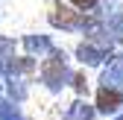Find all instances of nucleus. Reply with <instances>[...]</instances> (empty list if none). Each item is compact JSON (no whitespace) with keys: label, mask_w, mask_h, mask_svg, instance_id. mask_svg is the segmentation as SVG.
<instances>
[{"label":"nucleus","mask_w":123,"mask_h":120,"mask_svg":"<svg viewBox=\"0 0 123 120\" xmlns=\"http://www.w3.org/2000/svg\"><path fill=\"white\" fill-rule=\"evenodd\" d=\"M38 73H41L44 88H47V91H53V94H59L62 88L73 79V73H70V67H68V53L59 50V47H53V50L47 53V59L41 62Z\"/></svg>","instance_id":"nucleus-1"},{"label":"nucleus","mask_w":123,"mask_h":120,"mask_svg":"<svg viewBox=\"0 0 123 120\" xmlns=\"http://www.w3.org/2000/svg\"><path fill=\"white\" fill-rule=\"evenodd\" d=\"M47 21H50L56 29H62V32H82L85 12H79V9L70 6V3H53Z\"/></svg>","instance_id":"nucleus-2"},{"label":"nucleus","mask_w":123,"mask_h":120,"mask_svg":"<svg viewBox=\"0 0 123 120\" xmlns=\"http://www.w3.org/2000/svg\"><path fill=\"white\" fill-rule=\"evenodd\" d=\"M76 59H79L82 65L94 67V65H103L105 59H114V53H111V47H103V44L88 41V38H85L79 47H76Z\"/></svg>","instance_id":"nucleus-3"},{"label":"nucleus","mask_w":123,"mask_h":120,"mask_svg":"<svg viewBox=\"0 0 123 120\" xmlns=\"http://www.w3.org/2000/svg\"><path fill=\"white\" fill-rule=\"evenodd\" d=\"M94 106L100 114H117L120 106H123V91H117V88H109V85H100L97 88V100Z\"/></svg>","instance_id":"nucleus-4"},{"label":"nucleus","mask_w":123,"mask_h":120,"mask_svg":"<svg viewBox=\"0 0 123 120\" xmlns=\"http://www.w3.org/2000/svg\"><path fill=\"white\" fill-rule=\"evenodd\" d=\"M97 114H100L97 106H88L85 100H73L65 111V120H94Z\"/></svg>","instance_id":"nucleus-5"},{"label":"nucleus","mask_w":123,"mask_h":120,"mask_svg":"<svg viewBox=\"0 0 123 120\" xmlns=\"http://www.w3.org/2000/svg\"><path fill=\"white\" fill-rule=\"evenodd\" d=\"M24 47L29 56H47L53 50V41L47 35H24Z\"/></svg>","instance_id":"nucleus-6"},{"label":"nucleus","mask_w":123,"mask_h":120,"mask_svg":"<svg viewBox=\"0 0 123 120\" xmlns=\"http://www.w3.org/2000/svg\"><path fill=\"white\" fill-rule=\"evenodd\" d=\"M32 70H35V59L32 56H21V59L12 56V62L6 65L3 76H24V73H32Z\"/></svg>","instance_id":"nucleus-7"},{"label":"nucleus","mask_w":123,"mask_h":120,"mask_svg":"<svg viewBox=\"0 0 123 120\" xmlns=\"http://www.w3.org/2000/svg\"><path fill=\"white\" fill-rule=\"evenodd\" d=\"M100 85H109V88H117V91H123V65L111 62L109 67L103 70V76H100Z\"/></svg>","instance_id":"nucleus-8"},{"label":"nucleus","mask_w":123,"mask_h":120,"mask_svg":"<svg viewBox=\"0 0 123 120\" xmlns=\"http://www.w3.org/2000/svg\"><path fill=\"white\" fill-rule=\"evenodd\" d=\"M105 24H109V32L114 41H123V9H114L105 15Z\"/></svg>","instance_id":"nucleus-9"},{"label":"nucleus","mask_w":123,"mask_h":120,"mask_svg":"<svg viewBox=\"0 0 123 120\" xmlns=\"http://www.w3.org/2000/svg\"><path fill=\"white\" fill-rule=\"evenodd\" d=\"M9 97L15 100V102H21V100H26V82L21 79V76H9Z\"/></svg>","instance_id":"nucleus-10"},{"label":"nucleus","mask_w":123,"mask_h":120,"mask_svg":"<svg viewBox=\"0 0 123 120\" xmlns=\"http://www.w3.org/2000/svg\"><path fill=\"white\" fill-rule=\"evenodd\" d=\"M12 56H15V41L0 38V73H6V65L12 62Z\"/></svg>","instance_id":"nucleus-11"},{"label":"nucleus","mask_w":123,"mask_h":120,"mask_svg":"<svg viewBox=\"0 0 123 120\" xmlns=\"http://www.w3.org/2000/svg\"><path fill=\"white\" fill-rule=\"evenodd\" d=\"M0 120H24L21 117V111L12 106V102H3L0 100Z\"/></svg>","instance_id":"nucleus-12"},{"label":"nucleus","mask_w":123,"mask_h":120,"mask_svg":"<svg viewBox=\"0 0 123 120\" xmlns=\"http://www.w3.org/2000/svg\"><path fill=\"white\" fill-rule=\"evenodd\" d=\"M70 6H76L79 12H100V0H68Z\"/></svg>","instance_id":"nucleus-13"},{"label":"nucleus","mask_w":123,"mask_h":120,"mask_svg":"<svg viewBox=\"0 0 123 120\" xmlns=\"http://www.w3.org/2000/svg\"><path fill=\"white\" fill-rule=\"evenodd\" d=\"M73 91L76 94H88V79H85V73H73Z\"/></svg>","instance_id":"nucleus-14"},{"label":"nucleus","mask_w":123,"mask_h":120,"mask_svg":"<svg viewBox=\"0 0 123 120\" xmlns=\"http://www.w3.org/2000/svg\"><path fill=\"white\" fill-rule=\"evenodd\" d=\"M114 62H117V65H123V53H120V56H114Z\"/></svg>","instance_id":"nucleus-15"},{"label":"nucleus","mask_w":123,"mask_h":120,"mask_svg":"<svg viewBox=\"0 0 123 120\" xmlns=\"http://www.w3.org/2000/svg\"><path fill=\"white\" fill-rule=\"evenodd\" d=\"M114 120H123V111H117V114H114Z\"/></svg>","instance_id":"nucleus-16"},{"label":"nucleus","mask_w":123,"mask_h":120,"mask_svg":"<svg viewBox=\"0 0 123 120\" xmlns=\"http://www.w3.org/2000/svg\"><path fill=\"white\" fill-rule=\"evenodd\" d=\"M0 76H3V73H0ZM0 91H3V85H0Z\"/></svg>","instance_id":"nucleus-17"}]
</instances>
